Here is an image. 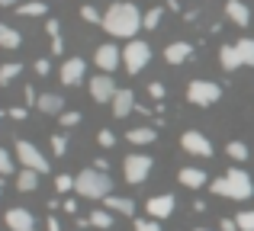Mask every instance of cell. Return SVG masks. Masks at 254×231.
Segmentation results:
<instances>
[{
    "label": "cell",
    "instance_id": "1",
    "mask_svg": "<svg viewBox=\"0 0 254 231\" xmlns=\"http://www.w3.org/2000/svg\"><path fill=\"white\" fill-rule=\"evenodd\" d=\"M100 29H106L113 39H126V42H129V39H135V32L142 29V10H138L135 3H129V0H116V3L106 6Z\"/></svg>",
    "mask_w": 254,
    "mask_h": 231
},
{
    "label": "cell",
    "instance_id": "2",
    "mask_svg": "<svg viewBox=\"0 0 254 231\" xmlns=\"http://www.w3.org/2000/svg\"><path fill=\"white\" fill-rule=\"evenodd\" d=\"M209 189L216 196H225V199H251L254 196V183H251L248 170H242V167H229L222 177H216L209 183Z\"/></svg>",
    "mask_w": 254,
    "mask_h": 231
},
{
    "label": "cell",
    "instance_id": "3",
    "mask_svg": "<svg viewBox=\"0 0 254 231\" xmlns=\"http://www.w3.org/2000/svg\"><path fill=\"white\" fill-rule=\"evenodd\" d=\"M74 193L84 196V199H106V196L113 193V180H110V174H103V170L87 167V170H81V174L74 177Z\"/></svg>",
    "mask_w": 254,
    "mask_h": 231
},
{
    "label": "cell",
    "instance_id": "4",
    "mask_svg": "<svg viewBox=\"0 0 254 231\" xmlns=\"http://www.w3.org/2000/svg\"><path fill=\"white\" fill-rule=\"evenodd\" d=\"M187 100H190L193 106H216V103L222 100V87H219L216 81L196 77V81H190V87H187Z\"/></svg>",
    "mask_w": 254,
    "mask_h": 231
},
{
    "label": "cell",
    "instance_id": "5",
    "mask_svg": "<svg viewBox=\"0 0 254 231\" xmlns=\"http://www.w3.org/2000/svg\"><path fill=\"white\" fill-rule=\"evenodd\" d=\"M151 61V45L145 42V39H129L123 48V64L129 74H138V71L145 68V64Z\"/></svg>",
    "mask_w": 254,
    "mask_h": 231
},
{
    "label": "cell",
    "instance_id": "6",
    "mask_svg": "<svg viewBox=\"0 0 254 231\" xmlns=\"http://www.w3.org/2000/svg\"><path fill=\"white\" fill-rule=\"evenodd\" d=\"M13 151H16V157H19V164H23V167L36 170V174H49V157H45V154H42V151H39L32 141L19 138V141L13 144Z\"/></svg>",
    "mask_w": 254,
    "mask_h": 231
},
{
    "label": "cell",
    "instance_id": "7",
    "mask_svg": "<svg viewBox=\"0 0 254 231\" xmlns=\"http://www.w3.org/2000/svg\"><path fill=\"white\" fill-rule=\"evenodd\" d=\"M151 157L148 154H129L123 161V177H126V183H132V186H142L145 180H148V174H151Z\"/></svg>",
    "mask_w": 254,
    "mask_h": 231
},
{
    "label": "cell",
    "instance_id": "8",
    "mask_svg": "<svg viewBox=\"0 0 254 231\" xmlns=\"http://www.w3.org/2000/svg\"><path fill=\"white\" fill-rule=\"evenodd\" d=\"M180 148H184L187 154H193V157H212L216 154V151H212V141L196 129H190V132L180 135Z\"/></svg>",
    "mask_w": 254,
    "mask_h": 231
},
{
    "label": "cell",
    "instance_id": "9",
    "mask_svg": "<svg viewBox=\"0 0 254 231\" xmlns=\"http://www.w3.org/2000/svg\"><path fill=\"white\" fill-rule=\"evenodd\" d=\"M93 64H97L103 74H113V71L123 64V48H116L113 42L97 45V51H93Z\"/></svg>",
    "mask_w": 254,
    "mask_h": 231
},
{
    "label": "cell",
    "instance_id": "10",
    "mask_svg": "<svg viewBox=\"0 0 254 231\" xmlns=\"http://www.w3.org/2000/svg\"><path fill=\"white\" fill-rule=\"evenodd\" d=\"M116 93H119V87H116V77L113 74H103V71H100L97 77H90V96L97 103H113Z\"/></svg>",
    "mask_w": 254,
    "mask_h": 231
},
{
    "label": "cell",
    "instance_id": "11",
    "mask_svg": "<svg viewBox=\"0 0 254 231\" xmlns=\"http://www.w3.org/2000/svg\"><path fill=\"white\" fill-rule=\"evenodd\" d=\"M3 222H6L10 231H36V215L23 206H10L6 215H3Z\"/></svg>",
    "mask_w": 254,
    "mask_h": 231
},
{
    "label": "cell",
    "instance_id": "12",
    "mask_svg": "<svg viewBox=\"0 0 254 231\" xmlns=\"http://www.w3.org/2000/svg\"><path fill=\"white\" fill-rule=\"evenodd\" d=\"M58 77H62L64 87H77V84L87 77V64L84 58H68V61L62 64V71H58Z\"/></svg>",
    "mask_w": 254,
    "mask_h": 231
},
{
    "label": "cell",
    "instance_id": "13",
    "mask_svg": "<svg viewBox=\"0 0 254 231\" xmlns=\"http://www.w3.org/2000/svg\"><path fill=\"white\" fill-rule=\"evenodd\" d=\"M145 209H148V219L161 222V219H168V215L174 212V196H171V193H161V196H151V199L145 202Z\"/></svg>",
    "mask_w": 254,
    "mask_h": 231
},
{
    "label": "cell",
    "instance_id": "14",
    "mask_svg": "<svg viewBox=\"0 0 254 231\" xmlns=\"http://www.w3.org/2000/svg\"><path fill=\"white\" fill-rule=\"evenodd\" d=\"M135 106H138V103H135V93L119 87V93L113 96V116H116V119H126L129 113H135Z\"/></svg>",
    "mask_w": 254,
    "mask_h": 231
},
{
    "label": "cell",
    "instance_id": "15",
    "mask_svg": "<svg viewBox=\"0 0 254 231\" xmlns=\"http://www.w3.org/2000/svg\"><path fill=\"white\" fill-rule=\"evenodd\" d=\"M225 16H229L235 26H242V29L251 23V10H248L245 0H225Z\"/></svg>",
    "mask_w": 254,
    "mask_h": 231
},
{
    "label": "cell",
    "instance_id": "16",
    "mask_svg": "<svg viewBox=\"0 0 254 231\" xmlns=\"http://www.w3.org/2000/svg\"><path fill=\"white\" fill-rule=\"evenodd\" d=\"M177 180H180V186H187V189H199V186L209 183V177H206V170H199V167H180Z\"/></svg>",
    "mask_w": 254,
    "mask_h": 231
},
{
    "label": "cell",
    "instance_id": "17",
    "mask_svg": "<svg viewBox=\"0 0 254 231\" xmlns=\"http://www.w3.org/2000/svg\"><path fill=\"white\" fill-rule=\"evenodd\" d=\"M193 58V45L190 42H171L168 48H164V61L168 64H184Z\"/></svg>",
    "mask_w": 254,
    "mask_h": 231
},
{
    "label": "cell",
    "instance_id": "18",
    "mask_svg": "<svg viewBox=\"0 0 254 231\" xmlns=\"http://www.w3.org/2000/svg\"><path fill=\"white\" fill-rule=\"evenodd\" d=\"M39 113L45 116H62L64 113V96L62 93H39Z\"/></svg>",
    "mask_w": 254,
    "mask_h": 231
},
{
    "label": "cell",
    "instance_id": "19",
    "mask_svg": "<svg viewBox=\"0 0 254 231\" xmlns=\"http://www.w3.org/2000/svg\"><path fill=\"white\" fill-rule=\"evenodd\" d=\"M103 209L106 212H116V215H129V219L135 215V202L126 199V196H113V193L103 199Z\"/></svg>",
    "mask_w": 254,
    "mask_h": 231
},
{
    "label": "cell",
    "instance_id": "20",
    "mask_svg": "<svg viewBox=\"0 0 254 231\" xmlns=\"http://www.w3.org/2000/svg\"><path fill=\"white\" fill-rule=\"evenodd\" d=\"M219 64H222L225 71H238L242 68V55H238L235 42H225L222 48H219Z\"/></svg>",
    "mask_w": 254,
    "mask_h": 231
},
{
    "label": "cell",
    "instance_id": "21",
    "mask_svg": "<svg viewBox=\"0 0 254 231\" xmlns=\"http://www.w3.org/2000/svg\"><path fill=\"white\" fill-rule=\"evenodd\" d=\"M126 138H129V144H151L158 138V129L155 125H138V129L126 132Z\"/></svg>",
    "mask_w": 254,
    "mask_h": 231
},
{
    "label": "cell",
    "instance_id": "22",
    "mask_svg": "<svg viewBox=\"0 0 254 231\" xmlns=\"http://www.w3.org/2000/svg\"><path fill=\"white\" fill-rule=\"evenodd\" d=\"M39 177H42V174L23 167V170L16 174V189H19V193H32V189H39Z\"/></svg>",
    "mask_w": 254,
    "mask_h": 231
},
{
    "label": "cell",
    "instance_id": "23",
    "mask_svg": "<svg viewBox=\"0 0 254 231\" xmlns=\"http://www.w3.org/2000/svg\"><path fill=\"white\" fill-rule=\"evenodd\" d=\"M19 16H45L49 13V3L45 0H26V3H16Z\"/></svg>",
    "mask_w": 254,
    "mask_h": 231
},
{
    "label": "cell",
    "instance_id": "24",
    "mask_svg": "<svg viewBox=\"0 0 254 231\" xmlns=\"http://www.w3.org/2000/svg\"><path fill=\"white\" fill-rule=\"evenodd\" d=\"M23 74V64L19 61H6V64H0V87H10L16 77Z\"/></svg>",
    "mask_w": 254,
    "mask_h": 231
},
{
    "label": "cell",
    "instance_id": "25",
    "mask_svg": "<svg viewBox=\"0 0 254 231\" xmlns=\"http://www.w3.org/2000/svg\"><path fill=\"white\" fill-rule=\"evenodd\" d=\"M87 219H90V225L100 228V231H110L113 228V212H106V209H93Z\"/></svg>",
    "mask_w": 254,
    "mask_h": 231
},
{
    "label": "cell",
    "instance_id": "26",
    "mask_svg": "<svg viewBox=\"0 0 254 231\" xmlns=\"http://www.w3.org/2000/svg\"><path fill=\"white\" fill-rule=\"evenodd\" d=\"M19 45H23V36H19L16 29H13V26H3V32H0V48H19Z\"/></svg>",
    "mask_w": 254,
    "mask_h": 231
},
{
    "label": "cell",
    "instance_id": "27",
    "mask_svg": "<svg viewBox=\"0 0 254 231\" xmlns=\"http://www.w3.org/2000/svg\"><path fill=\"white\" fill-rule=\"evenodd\" d=\"M235 48H238V55H242V64H248V68H254V39H238L235 42Z\"/></svg>",
    "mask_w": 254,
    "mask_h": 231
},
{
    "label": "cell",
    "instance_id": "28",
    "mask_svg": "<svg viewBox=\"0 0 254 231\" xmlns=\"http://www.w3.org/2000/svg\"><path fill=\"white\" fill-rule=\"evenodd\" d=\"M225 154H229L235 164H242V161H248V157H251V151H248V144H245V141H229V144H225Z\"/></svg>",
    "mask_w": 254,
    "mask_h": 231
},
{
    "label": "cell",
    "instance_id": "29",
    "mask_svg": "<svg viewBox=\"0 0 254 231\" xmlns=\"http://www.w3.org/2000/svg\"><path fill=\"white\" fill-rule=\"evenodd\" d=\"M161 16H164L161 6H151V10H145V13H142V29H158V26H161Z\"/></svg>",
    "mask_w": 254,
    "mask_h": 231
},
{
    "label": "cell",
    "instance_id": "30",
    "mask_svg": "<svg viewBox=\"0 0 254 231\" xmlns=\"http://www.w3.org/2000/svg\"><path fill=\"white\" fill-rule=\"evenodd\" d=\"M81 19H84V23H93V26H100V23H103V13H100L93 3H84V6H81Z\"/></svg>",
    "mask_w": 254,
    "mask_h": 231
},
{
    "label": "cell",
    "instance_id": "31",
    "mask_svg": "<svg viewBox=\"0 0 254 231\" xmlns=\"http://www.w3.org/2000/svg\"><path fill=\"white\" fill-rule=\"evenodd\" d=\"M235 225H238V231H254V209L238 212V215H235Z\"/></svg>",
    "mask_w": 254,
    "mask_h": 231
},
{
    "label": "cell",
    "instance_id": "32",
    "mask_svg": "<svg viewBox=\"0 0 254 231\" xmlns=\"http://www.w3.org/2000/svg\"><path fill=\"white\" fill-rule=\"evenodd\" d=\"M13 170H16V164H13V154L6 148H0V177H10Z\"/></svg>",
    "mask_w": 254,
    "mask_h": 231
},
{
    "label": "cell",
    "instance_id": "33",
    "mask_svg": "<svg viewBox=\"0 0 254 231\" xmlns=\"http://www.w3.org/2000/svg\"><path fill=\"white\" fill-rule=\"evenodd\" d=\"M58 119H62V129H74V125H81V113H74V109H64V113L62 116H58Z\"/></svg>",
    "mask_w": 254,
    "mask_h": 231
},
{
    "label": "cell",
    "instance_id": "34",
    "mask_svg": "<svg viewBox=\"0 0 254 231\" xmlns=\"http://www.w3.org/2000/svg\"><path fill=\"white\" fill-rule=\"evenodd\" d=\"M64 151H68V135H52V154L64 157Z\"/></svg>",
    "mask_w": 254,
    "mask_h": 231
},
{
    "label": "cell",
    "instance_id": "35",
    "mask_svg": "<svg viewBox=\"0 0 254 231\" xmlns=\"http://www.w3.org/2000/svg\"><path fill=\"white\" fill-rule=\"evenodd\" d=\"M68 189H74V177L71 174H58L55 177V193H68Z\"/></svg>",
    "mask_w": 254,
    "mask_h": 231
},
{
    "label": "cell",
    "instance_id": "36",
    "mask_svg": "<svg viewBox=\"0 0 254 231\" xmlns=\"http://www.w3.org/2000/svg\"><path fill=\"white\" fill-rule=\"evenodd\" d=\"M148 96H151V100H158V103H161L164 96H168V90H164V84H161V81H151V84H148Z\"/></svg>",
    "mask_w": 254,
    "mask_h": 231
},
{
    "label": "cell",
    "instance_id": "37",
    "mask_svg": "<svg viewBox=\"0 0 254 231\" xmlns=\"http://www.w3.org/2000/svg\"><path fill=\"white\" fill-rule=\"evenodd\" d=\"M97 144H100V148H113V144H116V135H113L110 129L97 132Z\"/></svg>",
    "mask_w": 254,
    "mask_h": 231
},
{
    "label": "cell",
    "instance_id": "38",
    "mask_svg": "<svg viewBox=\"0 0 254 231\" xmlns=\"http://www.w3.org/2000/svg\"><path fill=\"white\" fill-rule=\"evenodd\" d=\"M45 32H49V36H52V39H55V36H62V19H55V16H49V19H45Z\"/></svg>",
    "mask_w": 254,
    "mask_h": 231
},
{
    "label": "cell",
    "instance_id": "39",
    "mask_svg": "<svg viewBox=\"0 0 254 231\" xmlns=\"http://www.w3.org/2000/svg\"><path fill=\"white\" fill-rule=\"evenodd\" d=\"M135 231H161V225H158L155 219H138L135 222Z\"/></svg>",
    "mask_w": 254,
    "mask_h": 231
},
{
    "label": "cell",
    "instance_id": "40",
    "mask_svg": "<svg viewBox=\"0 0 254 231\" xmlns=\"http://www.w3.org/2000/svg\"><path fill=\"white\" fill-rule=\"evenodd\" d=\"M32 71H36L39 77H45V74H49V71H52V61H49V58H39V61L32 64Z\"/></svg>",
    "mask_w": 254,
    "mask_h": 231
},
{
    "label": "cell",
    "instance_id": "41",
    "mask_svg": "<svg viewBox=\"0 0 254 231\" xmlns=\"http://www.w3.org/2000/svg\"><path fill=\"white\" fill-rule=\"evenodd\" d=\"M6 116H10V119H16V122H23V119H26V106H13Z\"/></svg>",
    "mask_w": 254,
    "mask_h": 231
},
{
    "label": "cell",
    "instance_id": "42",
    "mask_svg": "<svg viewBox=\"0 0 254 231\" xmlns=\"http://www.w3.org/2000/svg\"><path fill=\"white\" fill-rule=\"evenodd\" d=\"M62 51H64V39L55 36V39H52V55H62Z\"/></svg>",
    "mask_w": 254,
    "mask_h": 231
},
{
    "label": "cell",
    "instance_id": "43",
    "mask_svg": "<svg viewBox=\"0 0 254 231\" xmlns=\"http://www.w3.org/2000/svg\"><path fill=\"white\" fill-rule=\"evenodd\" d=\"M23 96H26V103H29V106H36V103H39V93H36L32 87H26V90H23Z\"/></svg>",
    "mask_w": 254,
    "mask_h": 231
},
{
    "label": "cell",
    "instance_id": "44",
    "mask_svg": "<svg viewBox=\"0 0 254 231\" xmlns=\"http://www.w3.org/2000/svg\"><path fill=\"white\" fill-rule=\"evenodd\" d=\"M62 209H64V212H71V215H77V199H64Z\"/></svg>",
    "mask_w": 254,
    "mask_h": 231
},
{
    "label": "cell",
    "instance_id": "45",
    "mask_svg": "<svg viewBox=\"0 0 254 231\" xmlns=\"http://www.w3.org/2000/svg\"><path fill=\"white\" fill-rule=\"evenodd\" d=\"M45 231H62V222H58L55 215H49V222H45Z\"/></svg>",
    "mask_w": 254,
    "mask_h": 231
},
{
    "label": "cell",
    "instance_id": "46",
    "mask_svg": "<svg viewBox=\"0 0 254 231\" xmlns=\"http://www.w3.org/2000/svg\"><path fill=\"white\" fill-rule=\"evenodd\" d=\"M219 228H222V231H238L235 219H222V222H219Z\"/></svg>",
    "mask_w": 254,
    "mask_h": 231
},
{
    "label": "cell",
    "instance_id": "47",
    "mask_svg": "<svg viewBox=\"0 0 254 231\" xmlns=\"http://www.w3.org/2000/svg\"><path fill=\"white\" fill-rule=\"evenodd\" d=\"M168 6H171L174 13H177V10H180V0H168Z\"/></svg>",
    "mask_w": 254,
    "mask_h": 231
},
{
    "label": "cell",
    "instance_id": "48",
    "mask_svg": "<svg viewBox=\"0 0 254 231\" xmlns=\"http://www.w3.org/2000/svg\"><path fill=\"white\" fill-rule=\"evenodd\" d=\"M0 6H16V0H0Z\"/></svg>",
    "mask_w": 254,
    "mask_h": 231
},
{
    "label": "cell",
    "instance_id": "49",
    "mask_svg": "<svg viewBox=\"0 0 254 231\" xmlns=\"http://www.w3.org/2000/svg\"><path fill=\"white\" fill-rule=\"evenodd\" d=\"M193 231H209V228H193Z\"/></svg>",
    "mask_w": 254,
    "mask_h": 231
},
{
    "label": "cell",
    "instance_id": "50",
    "mask_svg": "<svg viewBox=\"0 0 254 231\" xmlns=\"http://www.w3.org/2000/svg\"><path fill=\"white\" fill-rule=\"evenodd\" d=\"M0 32H3V23H0Z\"/></svg>",
    "mask_w": 254,
    "mask_h": 231
},
{
    "label": "cell",
    "instance_id": "51",
    "mask_svg": "<svg viewBox=\"0 0 254 231\" xmlns=\"http://www.w3.org/2000/svg\"><path fill=\"white\" fill-rule=\"evenodd\" d=\"M0 119H3V113H0Z\"/></svg>",
    "mask_w": 254,
    "mask_h": 231
}]
</instances>
